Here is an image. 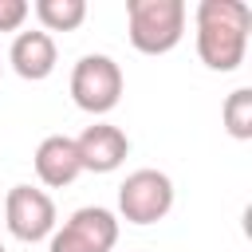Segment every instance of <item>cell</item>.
Wrapping results in <instances>:
<instances>
[{
	"label": "cell",
	"mask_w": 252,
	"mask_h": 252,
	"mask_svg": "<svg viewBox=\"0 0 252 252\" xmlns=\"http://www.w3.org/2000/svg\"><path fill=\"white\" fill-rule=\"evenodd\" d=\"M252 12L244 0H201L197 4V55L209 71H236L248 51Z\"/></svg>",
	"instance_id": "cell-1"
},
{
	"label": "cell",
	"mask_w": 252,
	"mask_h": 252,
	"mask_svg": "<svg viewBox=\"0 0 252 252\" xmlns=\"http://www.w3.org/2000/svg\"><path fill=\"white\" fill-rule=\"evenodd\" d=\"M8 63H12V71H16L20 79L39 83V79H47V75L55 71V63H59L55 39H51L47 32H20V35L12 39Z\"/></svg>",
	"instance_id": "cell-8"
},
{
	"label": "cell",
	"mask_w": 252,
	"mask_h": 252,
	"mask_svg": "<svg viewBox=\"0 0 252 252\" xmlns=\"http://www.w3.org/2000/svg\"><path fill=\"white\" fill-rule=\"evenodd\" d=\"M71 98L87 114H106L122 98V67L110 55H83L71 71Z\"/></svg>",
	"instance_id": "cell-3"
},
{
	"label": "cell",
	"mask_w": 252,
	"mask_h": 252,
	"mask_svg": "<svg viewBox=\"0 0 252 252\" xmlns=\"http://www.w3.org/2000/svg\"><path fill=\"white\" fill-rule=\"evenodd\" d=\"M75 150H79V165H83V169H91V173H110V169H118V165L126 161L130 138H126L118 126H110V122H94V126H87V130L75 138Z\"/></svg>",
	"instance_id": "cell-7"
},
{
	"label": "cell",
	"mask_w": 252,
	"mask_h": 252,
	"mask_svg": "<svg viewBox=\"0 0 252 252\" xmlns=\"http://www.w3.org/2000/svg\"><path fill=\"white\" fill-rule=\"evenodd\" d=\"M28 0H0V32H16L28 20Z\"/></svg>",
	"instance_id": "cell-12"
},
{
	"label": "cell",
	"mask_w": 252,
	"mask_h": 252,
	"mask_svg": "<svg viewBox=\"0 0 252 252\" xmlns=\"http://www.w3.org/2000/svg\"><path fill=\"white\" fill-rule=\"evenodd\" d=\"M126 35L142 55H165L185 35V4L181 0H130L126 4Z\"/></svg>",
	"instance_id": "cell-2"
},
{
	"label": "cell",
	"mask_w": 252,
	"mask_h": 252,
	"mask_svg": "<svg viewBox=\"0 0 252 252\" xmlns=\"http://www.w3.org/2000/svg\"><path fill=\"white\" fill-rule=\"evenodd\" d=\"M220 114H224V130H228L232 138L248 142V138H252V87H236V91L224 98Z\"/></svg>",
	"instance_id": "cell-11"
},
{
	"label": "cell",
	"mask_w": 252,
	"mask_h": 252,
	"mask_svg": "<svg viewBox=\"0 0 252 252\" xmlns=\"http://www.w3.org/2000/svg\"><path fill=\"white\" fill-rule=\"evenodd\" d=\"M173 209V181L161 169H134L118 189V213L130 224H158Z\"/></svg>",
	"instance_id": "cell-4"
},
{
	"label": "cell",
	"mask_w": 252,
	"mask_h": 252,
	"mask_svg": "<svg viewBox=\"0 0 252 252\" xmlns=\"http://www.w3.org/2000/svg\"><path fill=\"white\" fill-rule=\"evenodd\" d=\"M4 224H8V232L16 240L35 244V240H43V236L55 232V201L43 189L12 185L8 197H4Z\"/></svg>",
	"instance_id": "cell-6"
},
{
	"label": "cell",
	"mask_w": 252,
	"mask_h": 252,
	"mask_svg": "<svg viewBox=\"0 0 252 252\" xmlns=\"http://www.w3.org/2000/svg\"><path fill=\"white\" fill-rule=\"evenodd\" d=\"M43 32H75L87 20V0H35Z\"/></svg>",
	"instance_id": "cell-10"
},
{
	"label": "cell",
	"mask_w": 252,
	"mask_h": 252,
	"mask_svg": "<svg viewBox=\"0 0 252 252\" xmlns=\"http://www.w3.org/2000/svg\"><path fill=\"white\" fill-rule=\"evenodd\" d=\"M35 173H39V181H43L47 189H63V185H71V181L83 173L75 138H67V134H51V138H43L39 150H35Z\"/></svg>",
	"instance_id": "cell-9"
},
{
	"label": "cell",
	"mask_w": 252,
	"mask_h": 252,
	"mask_svg": "<svg viewBox=\"0 0 252 252\" xmlns=\"http://www.w3.org/2000/svg\"><path fill=\"white\" fill-rule=\"evenodd\" d=\"M0 252H4V244H0Z\"/></svg>",
	"instance_id": "cell-13"
},
{
	"label": "cell",
	"mask_w": 252,
	"mask_h": 252,
	"mask_svg": "<svg viewBox=\"0 0 252 252\" xmlns=\"http://www.w3.org/2000/svg\"><path fill=\"white\" fill-rule=\"evenodd\" d=\"M118 244V217L102 205L75 209L59 232H51L47 252H110Z\"/></svg>",
	"instance_id": "cell-5"
}]
</instances>
